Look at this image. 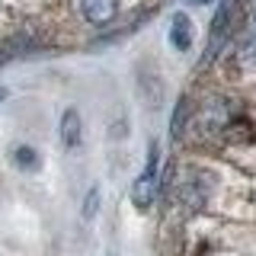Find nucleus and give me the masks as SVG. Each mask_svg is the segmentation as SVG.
<instances>
[{
  "mask_svg": "<svg viewBox=\"0 0 256 256\" xmlns=\"http://www.w3.org/2000/svg\"><path fill=\"white\" fill-rule=\"evenodd\" d=\"M157 160H160L157 144L150 141V148H148V166H144V173L134 180V186H132V202L138 205L141 212L154 205V196H157Z\"/></svg>",
  "mask_w": 256,
  "mask_h": 256,
  "instance_id": "nucleus-1",
  "label": "nucleus"
},
{
  "mask_svg": "<svg viewBox=\"0 0 256 256\" xmlns=\"http://www.w3.org/2000/svg\"><path fill=\"white\" fill-rule=\"evenodd\" d=\"M230 13H234V4H230V0H224V4L218 6V13H214V20H212V36H208V52L202 54V68H208V64L218 58V52L224 48V42H228Z\"/></svg>",
  "mask_w": 256,
  "mask_h": 256,
  "instance_id": "nucleus-2",
  "label": "nucleus"
},
{
  "mask_svg": "<svg viewBox=\"0 0 256 256\" xmlns=\"http://www.w3.org/2000/svg\"><path fill=\"white\" fill-rule=\"evenodd\" d=\"M80 10H84V16L93 26H106V22L116 20L118 0H80Z\"/></svg>",
  "mask_w": 256,
  "mask_h": 256,
  "instance_id": "nucleus-3",
  "label": "nucleus"
},
{
  "mask_svg": "<svg viewBox=\"0 0 256 256\" xmlns=\"http://www.w3.org/2000/svg\"><path fill=\"white\" fill-rule=\"evenodd\" d=\"M180 198L189 208H202L205 198H208V189H205V180H202V176H198V173H189L186 180L180 182Z\"/></svg>",
  "mask_w": 256,
  "mask_h": 256,
  "instance_id": "nucleus-4",
  "label": "nucleus"
},
{
  "mask_svg": "<svg viewBox=\"0 0 256 256\" xmlns=\"http://www.w3.org/2000/svg\"><path fill=\"white\" fill-rule=\"evenodd\" d=\"M80 138H84V125H80V112L77 109H64L61 116V144L68 150H74Z\"/></svg>",
  "mask_w": 256,
  "mask_h": 256,
  "instance_id": "nucleus-5",
  "label": "nucleus"
},
{
  "mask_svg": "<svg viewBox=\"0 0 256 256\" xmlns=\"http://www.w3.org/2000/svg\"><path fill=\"white\" fill-rule=\"evenodd\" d=\"M170 45L176 48V52H186V48L192 45V20L186 13H176L170 20Z\"/></svg>",
  "mask_w": 256,
  "mask_h": 256,
  "instance_id": "nucleus-6",
  "label": "nucleus"
},
{
  "mask_svg": "<svg viewBox=\"0 0 256 256\" xmlns=\"http://www.w3.org/2000/svg\"><path fill=\"white\" fill-rule=\"evenodd\" d=\"M13 164L20 166V170H38V154L26 144H20V148L13 150Z\"/></svg>",
  "mask_w": 256,
  "mask_h": 256,
  "instance_id": "nucleus-7",
  "label": "nucleus"
},
{
  "mask_svg": "<svg viewBox=\"0 0 256 256\" xmlns=\"http://www.w3.org/2000/svg\"><path fill=\"white\" fill-rule=\"evenodd\" d=\"M186 118H189V100H180V106L173 109V122H170V134H173V138H180Z\"/></svg>",
  "mask_w": 256,
  "mask_h": 256,
  "instance_id": "nucleus-8",
  "label": "nucleus"
},
{
  "mask_svg": "<svg viewBox=\"0 0 256 256\" xmlns=\"http://www.w3.org/2000/svg\"><path fill=\"white\" fill-rule=\"evenodd\" d=\"M96 208H100V186H93L84 198V221H93L96 218Z\"/></svg>",
  "mask_w": 256,
  "mask_h": 256,
  "instance_id": "nucleus-9",
  "label": "nucleus"
},
{
  "mask_svg": "<svg viewBox=\"0 0 256 256\" xmlns=\"http://www.w3.org/2000/svg\"><path fill=\"white\" fill-rule=\"evenodd\" d=\"M240 61H244V64H256V36L244 42V48H240Z\"/></svg>",
  "mask_w": 256,
  "mask_h": 256,
  "instance_id": "nucleus-10",
  "label": "nucleus"
},
{
  "mask_svg": "<svg viewBox=\"0 0 256 256\" xmlns=\"http://www.w3.org/2000/svg\"><path fill=\"white\" fill-rule=\"evenodd\" d=\"M250 13H253V22H256V0H250Z\"/></svg>",
  "mask_w": 256,
  "mask_h": 256,
  "instance_id": "nucleus-11",
  "label": "nucleus"
},
{
  "mask_svg": "<svg viewBox=\"0 0 256 256\" xmlns=\"http://www.w3.org/2000/svg\"><path fill=\"white\" fill-rule=\"evenodd\" d=\"M6 100V90H4V86H0V102H4Z\"/></svg>",
  "mask_w": 256,
  "mask_h": 256,
  "instance_id": "nucleus-12",
  "label": "nucleus"
},
{
  "mask_svg": "<svg viewBox=\"0 0 256 256\" xmlns=\"http://www.w3.org/2000/svg\"><path fill=\"white\" fill-rule=\"evenodd\" d=\"M189 4H212V0H189Z\"/></svg>",
  "mask_w": 256,
  "mask_h": 256,
  "instance_id": "nucleus-13",
  "label": "nucleus"
},
{
  "mask_svg": "<svg viewBox=\"0 0 256 256\" xmlns=\"http://www.w3.org/2000/svg\"><path fill=\"white\" fill-rule=\"evenodd\" d=\"M109 256H112V253H109Z\"/></svg>",
  "mask_w": 256,
  "mask_h": 256,
  "instance_id": "nucleus-14",
  "label": "nucleus"
}]
</instances>
